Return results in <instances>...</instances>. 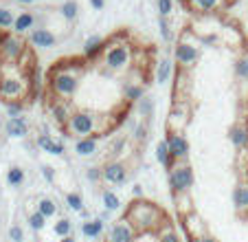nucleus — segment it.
<instances>
[{
	"label": "nucleus",
	"instance_id": "f257e3e1",
	"mask_svg": "<svg viewBox=\"0 0 248 242\" xmlns=\"http://www.w3.org/2000/svg\"><path fill=\"white\" fill-rule=\"evenodd\" d=\"M158 158L178 223L222 170L235 181V211L248 209V37L229 14L178 31Z\"/></svg>",
	"mask_w": 248,
	"mask_h": 242
},
{
	"label": "nucleus",
	"instance_id": "f03ea898",
	"mask_svg": "<svg viewBox=\"0 0 248 242\" xmlns=\"http://www.w3.org/2000/svg\"><path fill=\"white\" fill-rule=\"evenodd\" d=\"M158 69V47L130 27L68 53L42 75L40 104L64 139L94 143L119 132L150 93Z\"/></svg>",
	"mask_w": 248,
	"mask_h": 242
},
{
	"label": "nucleus",
	"instance_id": "7ed1b4c3",
	"mask_svg": "<svg viewBox=\"0 0 248 242\" xmlns=\"http://www.w3.org/2000/svg\"><path fill=\"white\" fill-rule=\"evenodd\" d=\"M40 55L20 31L0 27V104L9 110H27L40 99Z\"/></svg>",
	"mask_w": 248,
	"mask_h": 242
},
{
	"label": "nucleus",
	"instance_id": "20e7f679",
	"mask_svg": "<svg viewBox=\"0 0 248 242\" xmlns=\"http://www.w3.org/2000/svg\"><path fill=\"white\" fill-rule=\"evenodd\" d=\"M101 242H183L178 223L152 198H132L110 223Z\"/></svg>",
	"mask_w": 248,
	"mask_h": 242
},
{
	"label": "nucleus",
	"instance_id": "39448f33",
	"mask_svg": "<svg viewBox=\"0 0 248 242\" xmlns=\"http://www.w3.org/2000/svg\"><path fill=\"white\" fill-rule=\"evenodd\" d=\"M237 0H178V5L187 11L191 18H213L224 16Z\"/></svg>",
	"mask_w": 248,
	"mask_h": 242
},
{
	"label": "nucleus",
	"instance_id": "423d86ee",
	"mask_svg": "<svg viewBox=\"0 0 248 242\" xmlns=\"http://www.w3.org/2000/svg\"><path fill=\"white\" fill-rule=\"evenodd\" d=\"M160 9H163V14H169V9H171V0H160Z\"/></svg>",
	"mask_w": 248,
	"mask_h": 242
},
{
	"label": "nucleus",
	"instance_id": "0eeeda50",
	"mask_svg": "<svg viewBox=\"0 0 248 242\" xmlns=\"http://www.w3.org/2000/svg\"><path fill=\"white\" fill-rule=\"evenodd\" d=\"M22 2H33V0H22Z\"/></svg>",
	"mask_w": 248,
	"mask_h": 242
}]
</instances>
